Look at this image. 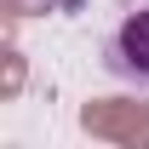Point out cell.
Masks as SVG:
<instances>
[{
    "label": "cell",
    "mask_w": 149,
    "mask_h": 149,
    "mask_svg": "<svg viewBox=\"0 0 149 149\" xmlns=\"http://www.w3.org/2000/svg\"><path fill=\"white\" fill-rule=\"evenodd\" d=\"M103 69L115 80L138 86V92H149V6H138V12L120 17V29L103 46Z\"/></svg>",
    "instance_id": "6da1fadb"
}]
</instances>
